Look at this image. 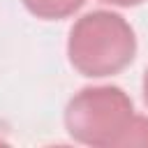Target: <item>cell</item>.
Returning a JSON list of instances; mask_svg holds the SVG:
<instances>
[{"mask_svg":"<svg viewBox=\"0 0 148 148\" xmlns=\"http://www.w3.org/2000/svg\"><path fill=\"white\" fill-rule=\"evenodd\" d=\"M86 0H23L25 9L44 21H60L83 7Z\"/></svg>","mask_w":148,"mask_h":148,"instance_id":"cell-3","label":"cell"},{"mask_svg":"<svg viewBox=\"0 0 148 148\" xmlns=\"http://www.w3.org/2000/svg\"><path fill=\"white\" fill-rule=\"evenodd\" d=\"M143 146H148V118L134 113L123 136L118 139V148H143Z\"/></svg>","mask_w":148,"mask_h":148,"instance_id":"cell-4","label":"cell"},{"mask_svg":"<svg viewBox=\"0 0 148 148\" xmlns=\"http://www.w3.org/2000/svg\"><path fill=\"white\" fill-rule=\"evenodd\" d=\"M134 116L132 97L118 86H90L65 106L67 134L95 148H118V139Z\"/></svg>","mask_w":148,"mask_h":148,"instance_id":"cell-2","label":"cell"},{"mask_svg":"<svg viewBox=\"0 0 148 148\" xmlns=\"http://www.w3.org/2000/svg\"><path fill=\"white\" fill-rule=\"evenodd\" d=\"M141 92H143V102L148 106V69L143 72V81H141Z\"/></svg>","mask_w":148,"mask_h":148,"instance_id":"cell-6","label":"cell"},{"mask_svg":"<svg viewBox=\"0 0 148 148\" xmlns=\"http://www.w3.org/2000/svg\"><path fill=\"white\" fill-rule=\"evenodd\" d=\"M99 2L113 5V7H136V5H141V2H146V0H99Z\"/></svg>","mask_w":148,"mask_h":148,"instance_id":"cell-5","label":"cell"},{"mask_svg":"<svg viewBox=\"0 0 148 148\" xmlns=\"http://www.w3.org/2000/svg\"><path fill=\"white\" fill-rule=\"evenodd\" d=\"M136 56L132 25L116 12L97 9L74 21L67 37V58L72 67L90 79H104L123 72Z\"/></svg>","mask_w":148,"mask_h":148,"instance_id":"cell-1","label":"cell"}]
</instances>
